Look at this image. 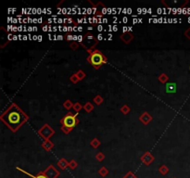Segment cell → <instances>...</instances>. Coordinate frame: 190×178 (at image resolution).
I'll return each mask as SVG.
<instances>
[{
    "mask_svg": "<svg viewBox=\"0 0 190 178\" xmlns=\"http://www.w3.org/2000/svg\"><path fill=\"white\" fill-rule=\"evenodd\" d=\"M29 119L25 113L16 103H12L0 116V120L7 125L12 132L20 129Z\"/></svg>",
    "mask_w": 190,
    "mask_h": 178,
    "instance_id": "obj_1",
    "label": "cell"
},
{
    "mask_svg": "<svg viewBox=\"0 0 190 178\" xmlns=\"http://www.w3.org/2000/svg\"><path fill=\"white\" fill-rule=\"evenodd\" d=\"M87 61L90 64H92L96 69H99L100 66H102L103 64L107 63V58L102 52H100L98 49H95L93 53L88 56Z\"/></svg>",
    "mask_w": 190,
    "mask_h": 178,
    "instance_id": "obj_2",
    "label": "cell"
},
{
    "mask_svg": "<svg viewBox=\"0 0 190 178\" xmlns=\"http://www.w3.org/2000/svg\"><path fill=\"white\" fill-rule=\"evenodd\" d=\"M60 123L62 124V126L73 128V127H75L79 123V120L77 119L76 115H73L72 112H69L67 115H65L60 120Z\"/></svg>",
    "mask_w": 190,
    "mask_h": 178,
    "instance_id": "obj_3",
    "label": "cell"
},
{
    "mask_svg": "<svg viewBox=\"0 0 190 178\" xmlns=\"http://www.w3.org/2000/svg\"><path fill=\"white\" fill-rule=\"evenodd\" d=\"M38 134H39V136L42 138H44L45 140H47V139H49L54 135L55 131H54V129L51 128V126L49 124L45 123L39 130H38Z\"/></svg>",
    "mask_w": 190,
    "mask_h": 178,
    "instance_id": "obj_4",
    "label": "cell"
},
{
    "mask_svg": "<svg viewBox=\"0 0 190 178\" xmlns=\"http://www.w3.org/2000/svg\"><path fill=\"white\" fill-rule=\"evenodd\" d=\"M44 174L47 178H58L60 176V171L57 170L53 165H49V166L44 171Z\"/></svg>",
    "mask_w": 190,
    "mask_h": 178,
    "instance_id": "obj_5",
    "label": "cell"
},
{
    "mask_svg": "<svg viewBox=\"0 0 190 178\" xmlns=\"http://www.w3.org/2000/svg\"><path fill=\"white\" fill-rule=\"evenodd\" d=\"M141 161L145 165H149L154 161V156L152 155L150 152L147 151V152H145L144 155L141 157Z\"/></svg>",
    "mask_w": 190,
    "mask_h": 178,
    "instance_id": "obj_6",
    "label": "cell"
},
{
    "mask_svg": "<svg viewBox=\"0 0 190 178\" xmlns=\"http://www.w3.org/2000/svg\"><path fill=\"white\" fill-rule=\"evenodd\" d=\"M121 39L125 43V44H129L133 39H134V35L131 33V32H127V33H123L121 35Z\"/></svg>",
    "mask_w": 190,
    "mask_h": 178,
    "instance_id": "obj_7",
    "label": "cell"
},
{
    "mask_svg": "<svg viewBox=\"0 0 190 178\" xmlns=\"http://www.w3.org/2000/svg\"><path fill=\"white\" fill-rule=\"evenodd\" d=\"M139 120H140L144 124H148L152 121V117L148 112H144L142 115L139 117Z\"/></svg>",
    "mask_w": 190,
    "mask_h": 178,
    "instance_id": "obj_8",
    "label": "cell"
},
{
    "mask_svg": "<svg viewBox=\"0 0 190 178\" xmlns=\"http://www.w3.org/2000/svg\"><path fill=\"white\" fill-rule=\"evenodd\" d=\"M42 148L45 149L46 151H50L53 148H54V144L47 139V140H45L43 143H42Z\"/></svg>",
    "mask_w": 190,
    "mask_h": 178,
    "instance_id": "obj_9",
    "label": "cell"
},
{
    "mask_svg": "<svg viewBox=\"0 0 190 178\" xmlns=\"http://www.w3.org/2000/svg\"><path fill=\"white\" fill-rule=\"evenodd\" d=\"M58 166L61 169V170H65L67 167H69V162L67 161L66 159L62 158L58 161Z\"/></svg>",
    "mask_w": 190,
    "mask_h": 178,
    "instance_id": "obj_10",
    "label": "cell"
},
{
    "mask_svg": "<svg viewBox=\"0 0 190 178\" xmlns=\"http://www.w3.org/2000/svg\"><path fill=\"white\" fill-rule=\"evenodd\" d=\"M166 92L167 93H175L176 92V85L174 83H171V84H168L166 86Z\"/></svg>",
    "mask_w": 190,
    "mask_h": 178,
    "instance_id": "obj_11",
    "label": "cell"
},
{
    "mask_svg": "<svg viewBox=\"0 0 190 178\" xmlns=\"http://www.w3.org/2000/svg\"><path fill=\"white\" fill-rule=\"evenodd\" d=\"M158 80H159L161 83H162V84H165V83L168 82L169 80V77H168V75L165 74V73H161L159 77H158Z\"/></svg>",
    "mask_w": 190,
    "mask_h": 178,
    "instance_id": "obj_12",
    "label": "cell"
},
{
    "mask_svg": "<svg viewBox=\"0 0 190 178\" xmlns=\"http://www.w3.org/2000/svg\"><path fill=\"white\" fill-rule=\"evenodd\" d=\"M84 110L86 111V112H91L93 110H94V106L92 103L90 102H86L84 106Z\"/></svg>",
    "mask_w": 190,
    "mask_h": 178,
    "instance_id": "obj_13",
    "label": "cell"
},
{
    "mask_svg": "<svg viewBox=\"0 0 190 178\" xmlns=\"http://www.w3.org/2000/svg\"><path fill=\"white\" fill-rule=\"evenodd\" d=\"M159 172H160V174H162V175H165L168 174V172H169V168L166 166V165H161V166L160 167L159 169Z\"/></svg>",
    "mask_w": 190,
    "mask_h": 178,
    "instance_id": "obj_14",
    "label": "cell"
},
{
    "mask_svg": "<svg viewBox=\"0 0 190 178\" xmlns=\"http://www.w3.org/2000/svg\"><path fill=\"white\" fill-rule=\"evenodd\" d=\"M98 174L101 175V176H107L108 174H109V170H108L106 167H101L98 171Z\"/></svg>",
    "mask_w": 190,
    "mask_h": 178,
    "instance_id": "obj_15",
    "label": "cell"
},
{
    "mask_svg": "<svg viewBox=\"0 0 190 178\" xmlns=\"http://www.w3.org/2000/svg\"><path fill=\"white\" fill-rule=\"evenodd\" d=\"M90 145L92 146L94 149H98L99 147V145H100V141L98 140V138H94L93 140L90 142Z\"/></svg>",
    "mask_w": 190,
    "mask_h": 178,
    "instance_id": "obj_16",
    "label": "cell"
},
{
    "mask_svg": "<svg viewBox=\"0 0 190 178\" xmlns=\"http://www.w3.org/2000/svg\"><path fill=\"white\" fill-rule=\"evenodd\" d=\"M63 106H64V108L66 110H71L72 108H73V104H72V102L71 100H66L65 102H64V104H63Z\"/></svg>",
    "mask_w": 190,
    "mask_h": 178,
    "instance_id": "obj_17",
    "label": "cell"
},
{
    "mask_svg": "<svg viewBox=\"0 0 190 178\" xmlns=\"http://www.w3.org/2000/svg\"><path fill=\"white\" fill-rule=\"evenodd\" d=\"M94 102L96 103L97 105H100V104H102L103 102V98L99 96V95H98L97 97H95L94 98Z\"/></svg>",
    "mask_w": 190,
    "mask_h": 178,
    "instance_id": "obj_18",
    "label": "cell"
},
{
    "mask_svg": "<svg viewBox=\"0 0 190 178\" xmlns=\"http://www.w3.org/2000/svg\"><path fill=\"white\" fill-rule=\"evenodd\" d=\"M121 111L124 114V115H126V114H128L129 112H130V108H129V106H127V105H123L122 108H121Z\"/></svg>",
    "mask_w": 190,
    "mask_h": 178,
    "instance_id": "obj_19",
    "label": "cell"
},
{
    "mask_svg": "<svg viewBox=\"0 0 190 178\" xmlns=\"http://www.w3.org/2000/svg\"><path fill=\"white\" fill-rule=\"evenodd\" d=\"M83 108H84L83 106H82L80 103H78V102H77V103L73 104V108H72V109L74 110V111H76V112H79V111H80L82 109H83Z\"/></svg>",
    "mask_w": 190,
    "mask_h": 178,
    "instance_id": "obj_20",
    "label": "cell"
},
{
    "mask_svg": "<svg viewBox=\"0 0 190 178\" xmlns=\"http://www.w3.org/2000/svg\"><path fill=\"white\" fill-rule=\"evenodd\" d=\"M76 75H77V77L79 78V80H82V79H84L85 77V72H83L82 70H80V71H78L77 72L75 73Z\"/></svg>",
    "mask_w": 190,
    "mask_h": 178,
    "instance_id": "obj_21",
    "label": "cell"
},
{
    "mask_svg": "<svg viewBox=\"0 0 190 178\" xmlns=\"http://www.w3.org/2000/svg\"><path fill=\"white\" fill-rule=\"evenodd\" d=\"M70 80H71V82L72 83V84H77V83L80 81L76 74H72L71 77H70Z\"/></svg>",
    "mask_w": 190,
    "mask_h": 178,
    "instance_id": "obj_22",
    "label": "cell"
},
{
    "mask_svg": "<svg viewBox=\"0 0 190 178\" xmlns=\"http://www.w3.org/2000/svg\"><path fill=\"white\" fill-rule=\"evenodd\" d=\"M96 159L98 161H102L104 159H105V156L102 152H98V153L96 155Z\"/></svg>",
    "mask_w": 190,
    "mask_h": 178,
    "instance_id": "obj_23",
    "label": "cell"
},
{
    "mask_svg": "<svg viewBox=\"0 0 190 178\" xmlns=\"http://www.w3.org/2000/svg\"><path fill=\"white\" fill-rule=\"evenodd\" d=\"M77 166H78V163L76 162L75 161H70V162H69V167L71 168L72 170H74V169H75L76 167H77Z\"/></svg>",
    "mask_w": 190,
    "mask_h": 178,
    "instance_id": "obj_24",
    "label": "cell"
},
{
    "mask_svg": "<svg viewBox=\"0 0 190 178\" xmlns=\"http://www.w3.org/2000/svg\"><path fill=\"white\" fill-rule=\"evenodd\" d=\"M123 178H138L135 174H133L132 172H128L127 174H126Z\"/></svg>",
    "mask_w": 190,
    "mask_h": 178,
    "instance_id": "obj_25",
    "label": "cell"
},
{
    "mask_svg": "<svg viewBox=\"0 0 190 178\" xmlns=\"http://www.w3.org/2000/svg\"><path fill=\"white\" fill-rule=\"evenodd\" d=\"M72 130V128H69V127H66V126H61V131L64 134H66V135H68Z\"/></svg>",
    "mask_w": 190,
    "mask_h": 178,
    "instance_id": "obj_26",
    "label": "cell"
},
{
    "mask_svg": "<svg viewBox=\"0 0 190 178\" xmlns=\"http://www.w3.org/2000/svg\"><path fill=\"white\" fill-rule=\"evenodd\" d=\"M34 178H47V177L45 175V174H44V172H40V173L38 174L37 175H34Z\"/></svg>",
    "mask_w": 190,
    "mask_h": 178,
    "instance_id": "obj_27",
    "label": "cell"
},
{
    "mask_svg": "<svg viewBox=\"0 0 190 178\" xmlns=\"http://www.w3.org/2000/svg\"><path fill=\"white\" fill-rule=\"evenodd\" d=\"M70 46H71V47L72 48V49H77L78 47H79V44H78V43H72L71 44H70Z\"/></svg>",
    "mask_w": 190,
    "mask_h": 178,
    "instance_id": "obj_28",
    "label": "cell"
},
{
    "mask_svg": "<svg viewBox=\"0 0 190 178\" xmlns=\"http://www.w3.org/2000/svg\"><path fill=\"white\" fill-rule=\"evenodd\" d=\"M185 36L187 38V39L190 40V28H188V29L186 30V32H185Z\"/></svg>",
    "mask_w": 190,
    "mask_h": 178,
    "instance_id": "obj_29",
    "label": "cell"
},
{
    "mask_svg": "<svg viewBox=\"0 0 190 178\" xmlns=\"http://www.w3.org/2000/svg\"><path fill=\"white\" fill-rule=\"evenodd\" d=\"M67 40H69V41L73 40V36H72V35H68V36H67Z\"/></svg>",
    "mask_w": 190,
    "mask_h": 178,
    "instance_id": "obj_30",
    "label": "cell"
},
{
    "mask_svg": "<svg viewBox=\"0 0 190 178\" xmlns=\"http://www.w3.org/2000/svg\"><path fill=\"white\" fill-rule=\"evenodd\" d=\"M102 37H103V36H102V34H99V35L98 36V41H99V40H101V39H102Z\"/></svg>",
    "mask_w": 190,
    "mask_h": 178,
    "instance_id": "obj_31",
    "label": "cell"
},
{
    "mask_svg": "<svg viewBox=\"0 0 190 178\" xmlns=\"http://www.w3.org/2000/svg\"><path fill=\"white\" fill-rule=\"evenodd\" d=\"M82 40H83V36H81V35H80V36H78V41H79V42H81Z\"/></svg>",
    "mask_w": 190,
    "mask_h": 178,
    "instance_id": "obj_32",
    "label": "cell"
},
{
    "mask_svg": "<svg viewBox=\"0 0 190 178\" xmlns=\"http://www.w3.org/2000/svg\"><path fill=\"white\" fill-rule=\"evenodd\" d=\"M41 40H42V36L39 35V36H38V41H41Z\"/></svg>",
    "mask_w": 190,
    "mask_h": 178,
    "instance_id": "obj_33",
    "label": "cell"
},
{
    "mask_svg": "<svg viewBox=\"0 0 190 178\" xmlns=\"http://www.w3.org/2000/svg\"><path fill=\"white\" fill-rule=\"evenodd\" d=\"M58 37H59V38H58L59 40H62V39H63V38H62L63 36H61V35H60V36H58Z\"/></svg>",
    "mask_w": 190,
    "mask_h": 178,
    "instance_id": "obj_34",
    "label": "cell"
},
{
    "mask_svg": "<svg viewBox=\"0 0 190 178\" xmlns=\"http://www.w3.org/2000/svg\"><path fill=\"white\" fill-rule=\"evenodd\" d=\"M82 30H83V28H81V27H79V28H78V31H80V32H81Z\"/></svg>",
    "mask_w": 190,
    "mask_h": 178,
    "instance_id": "obj_35",
    "label": "cell"
},
{
    "mask_svg": "<svg viewBox=\"0 0 190 178\" xmlns=\"http://www.w3.org/2000/svg\"><path fill=\"white\" fill-rule=\"evenodd\" d=\"M189 70H190V67H189Z\"/></svg>",
    "mask_w": 190,
    "mask_h": 178,
    "instance_id": "obj_36",
    "label": "cell"
},
{
    "mask_svg": "<svg viewBox=\"0 0 190 178\" xmlns=\"http://www.w3.org/2000/svg\"><path fill=\"white\" fill-rule=\"evenodd\" d=\"M174 178H176V177H174Z\"/></svg>",
    "mask_w": 190,
    "mask_h": 178,
    "instance_id": "obj_37",
    "label": "cell"
}]
</instances>
